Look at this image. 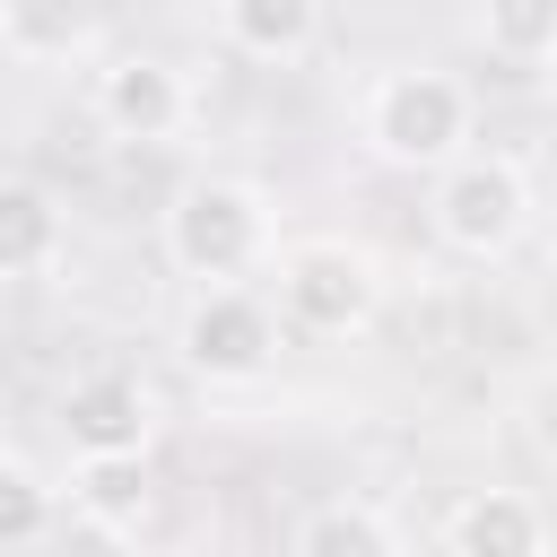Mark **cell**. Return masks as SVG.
Returning a JSON list of instances; mask_svg holds the SVG:
<instances>
[{
  "label": "cell",
  "instance_id": "30bf717a",
  "mask_svg": "<svg viewBox=\"0 0 557 557\" xmlns=\"http://www.w3.org/2000/svg\"><path fill=\"white\" fill-rule=\"evenodd\" d=\"M70 513L87 522H113V531H139L157 513V479H148V453H70Z\"/></svg>",
  "mask_w": 557,
  "mask_h": 557
},
{
  "label": "cell",
  "instance_id": "5bb4252c",
  "mask_svg": "<svg viewBox=\"0 0 557 557\" xmlns=\"http://www.w3.org/2000/svg\"><path fill=\"white\" fill-rule=\"evenodd\" d=\"M479 44L505 70H540L557 52V0H479Z\"/></svg>",
  "mask_w": 557,
  "mask_h": 557
},
{
  "label": "cell",
  "instance_id": "3957f363",
  "mask_svg": "<svg viewBox=\"0 0 557 557\" xmlns=\"http://www.w3.org/2000/svg\"><path fill=\"white\" fill-rule=\"evenodd\" d=\"M270 287H278V331H305V339H357L374 331L383 313V261L348 235H305V244H278L270 261Z\"/></svg>",
  "mask_w": 557,
  "mask_h": 557
},
{
  "label": "cell",
  "instance_id": "4fadbf2b",
  "mask_svg": "<svg viewBox=\"0 0 557 557\" xmlns=\"http://www.w3.org/2000/svg\"><path fill=\"white\" fill-rule=\"evenodd\" d=\"M96 44V17H87V0H0V52L9 61H70V52H87Z\"/></svg>",
  "mask_w": 557,
  "mask_h": 557
},
{
  "label": "cell",
  "instance_id": "6da1fadb",
  "mask_svg": "<svg viewBox=\"0 0 557 557\" xmlns=\"http://www.w3.org/2000/svg\"><path fill=\"white\" fill-rule=\"evenodd\" d=\"M157 244H165V261L191 287H226V278H252L278 252V218H270L261 183H244V174H191L157 209Z\"/></svg>",
  "mask_w": 557,
  "mask_h": 557
},
{
  "label": "cell",
  "instance_id": "7a4b0ae2",
  "mask_svg": "<svg viewBox=\"0 0 557 557\" xmlns=\"http://www.w3.org/2000/svg\"><path fill=\"white\" fill-rule=\"evenodd\" d=\"M357 131H366V148H374L383 165L435 174V165H453V157L470 148L479 96H470L453 70H435V61H400V70H383V78H366Z\"/></svg>",
  "mask_w": 557,
  "mask_h": 557
},
{
  "label": "cell",
  "instance_id": "5b68a950",
  "mask_svg": "<svg viewBox=\"0 0 557 557\" xmlns=\"http://www.w3.org/2000/svg\"><path fill=\"white\" fill-rule=\"evenodd\" d=\"M174 357L200 383H261L278 366V313L261 287L226 278V287H191L183 322H174Z\"/></svg>",
  "mask_w": 557,
  "mask_h": 557
},
{
  "label": "cell",
  "instance_id": "7c38bea8",
  "mask_svg": "<svg viewBox=\"0 0 557 557\" xmlns=\"http://www.w3.org/2000/svg\"><path fill=\"white\" fill-rule=\"evenodd\" d=\"M287 557H409V548H400V531H392L383 505H366V496H322V505L296 522Z\"/></svg>",
  "mask_w": 557,
  "mask_h": 557
},
{
  "label": "cell",
  "instance_id": "2e32d148",
  "mask_svg": "<svg viewBox=\"0 0 557 557\" xmlns=\"http://www.w3.org/2000/svg\"><path fill=\"white\" fill-rule=\"evenodd\" d=\"M44 557H131V531H113V522H87V513H70V522H52Z\"/></svg>",
  "mask_w": 557,
  "mask_h": 557
},
{
  "label": "cell",
  "instance_id": "8fae6325",
  "mask_svg": "<svg viewBox=\"0 0 557 557\" xmlns=\"http://www.w3.org/2000/svg\"><path fill=\"white\" fill-rule=\"evenodd\" d=\"M218 35L244 52V61H305L322 44V0H218Z\"/></svg>",
  "mask_w": 557,
  "mask_h": 557
},
{
  "label": "cell",
  "instance_id": "9a60e30c",
  "mask_svg": "<svg viewBox=\"0 0 557 557\" xmlns=\"http://www.w3.org/2000/svg\"><path fill=\"white\" fill-rule=\"evenodd\" d=\"M52 522H61V487H44L26 461H0V557L44 548Z\"/></svg>",
  "mask_w": 557,
  "mask_h": 557
},
{
  "label": "cell",
  "instance_id": "8992f818",
  "mask_svg": "<svg viewBox=\"0 0 557 557\" xmlns=\"http://www.w3.org/2000/svg\"><path fill=\"white\" fill-rule=\"evenodd\" d=\"M87 113L104 139H131V148H165L183 122H191V87L165 52H113L96 78H87Z\"/></svg>",
  "mask_w": 557,
  "mask_h": 557
},
{
  "label": "cell",
  "instance_id": "9c48e42d",
  "mask_svg": "<svg viewBox=\"0 0 557 557\" xmlns=\"http://www.w3.org/2000/svg\"><path fill=\"white\" fill-rule=\"evenodd\" d=\"M70 252V218L44 183L0 174V278H52Z\"/></svg>",
  "mask_w": 557,
  "mask_h": 557
},
{
  "label": "cell",
  "instance_id": "ba28073f",
  "mask_svg": "<svg viewBox=\"0 0 557 557\" xmlns=\"http://www.w3.org/2000/svg\"><path fill=\"white\" fill-rule=\"evenodd\" d=\"M444 557H548V513L522 487H470L444 513Z\"/></svg>",
  "mask_w": 557,
  "mask_h": 557
},
{
  "label": "cell",
  "instance_id": "52a82bcc",
  "mask_svg": "<svg viewBox=\"0 0 557 557\" xmlns=\"http://www.w3.org/2000/svg\"><path fill=\"white\" fill-rule=\"evenodd\" d=\"M157 392H148V374H131V366H96V374H78L70 392H61V435H70V453H148L157 444Z\"/></svg>",
  "mask_w": 557,
  "mask_h": 557
},
{
  "label": "cell",
  "instance_id": "277c9868",
  "mask_svg": "<svg viewBox=\"0 0 557 557\" xmlns=\"http://www.w3.org/2000/svg\"><path fill=\"white\" fill-rule=\"evenodd\" d=\"M435 244L461 252V261H505L522 252L531 218H540V191H531V165L505 157V148H461L453 165H435Z\"/></svg>",
  "mask_w": 557,
  "mask_h": 557
}]
</instances>
